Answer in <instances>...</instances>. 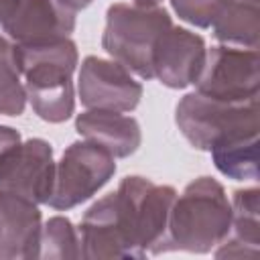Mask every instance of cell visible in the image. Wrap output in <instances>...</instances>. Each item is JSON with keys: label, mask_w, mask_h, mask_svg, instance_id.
<instances>
[{"label": "cell", "mask_w": 260, "mask_h": 260, "mask_svg": "<svg viewBox=\"0 0 260 260\" xmlns=\"http://www.w3.org/2000/svg\"><path fill=\"white\" fill-rule=\"evenodd\" d=\"M175 187L128 175L118 189L89 205L79 223V250L85 260L144 258L156 254L167 232Z\"/></svg>", "instance_id": "6da1fadb"}, {"label": "cell", "mask_w": 260, "mask_h": 260, "mask_svg": "<svg viewBox=\"0 0 260 260\" xmlns=\"http://www.w3.org/2000/svg\"><path fill=\"white\" fill-rule=\"evenodd\" d=\"M232 225V203L225 189L213 177L191 181L175 197L158 254L213 252Z\"/></svg>", "instance_id": "7a4b0ae2"}, {"label": "cell", "mask_w": 260, "mask_h": 260, "mask_svg": "<svg viewBox=\"0 0 260 260\" xmlns=\"http://www.w3.org/2000/svg\"><path fill=\"white\" fill-rule=\"evenodd\" d=\"M16 53L26 102L35 114L49 124L69 120L75 110L73 71L79 61L77 45L63 37L37 45H16Z\"/></svg>", "instance_id": "3957f363"}, {"label": "cell", "mask_w": 260, "mask_h": 260, "mask_svg": "<svg viewBox=\"0 0 260 260\" xmlns=\"http://www.w3.org/2000/svg\"><path fill=\"white\" fill-rule=\"evenodd\" d=\"M173 26L160 6L116 2L106 10L104 51L140 79H152V53L162 32Z\"/></svg>", "instance_id": "277c9868"}, {"label": "cell", "mask_w": 260, "mask_h": 260, "mask_svg": "<svg viewBox=\"0 0 260 260\" xmlns=\"http://www.w3.org/2000/svg\"><path fill=\"white\" fill-rule=\"evenodd\" d=\"M175 122L183 138L197 150H207L219 140L258 128V100L221 102L199 91L185 93L175 108Z\"/></svg>", "instance_id": "5b68a950"}, {"label": "cell", "mask_w": 260, "mask_h": 260, "mask_svg": "<svg viewBox=\"0 0 260 260\" xmlns=\"http://www.w3.org/2000/svg\"><path fill=\"white\" fill-rule=\"evenodd\" d=\"M116 173V158L89 140L71 142L59 162L47 205L59 211L73 209L91 199Z\"/></svg>", "instance_id": "8992f818"}, {"label": "cell", "mask_w": 260, "mask_h": 260, "mask_svg": "<svg viewBox=\"0 0 260 260\" xmlns=\"http://www.w3.org/2000/svg\"><path fill=\"white\" fill-rule=\"evenodd\" d=\"M195 91L221 102L258 100V51L232 45L207 49L203 67L195 79Z\"/></svg>", "instance_id": "52a82bcc"}, {"label": "cell", "mask_w": 260, "mask_h": 260, "mask_svg": "<svg viewBox=\"0 0 260 260\" xmlns=\"http://www.w3.org/2000/svg\"><path fill=\"white\" fill-rule=\"evenodd\" d=\"M55 179L53 146L43 138L20 140L0 152V191L47 203Z\"/></svg>", "instance_id": "ba28073f"}, {"label": "cell", "mask_w": 260, "mask_h": 260, "mask_svg": "<svg viewBox=\"0 0 260 260\" xmlns=\"http://www.w3.org/2000/svg\"><path fill=\"white\" fill-rule=\"evenodd\" d=\"M142 85L114 59L87 55L77 75V93L87 110L132 112L140 104Z\"/></svg>", "instance_id": "9c48e42d"}, {"label": "cell", "mask_w": 260, "mask_h": 260, "mask_svg": "<svg viewBox=\"0 0 260 260\" xmlns=\"http://www.w3.org/2000/svg\"><path fill=\"white\" fill-rule=\"evenodd\" d=\"M207 47L201 35L181 26H169L152 53V79L156 77L171 89H185L195 83Z\"/></svg>", "instance_id": "30bf717a"}, {"label": "cell", "mask_w": 260, "mask_h": 260, "mask_svg": "<svg viewBox=\"0 0 260 260\" xmlns=\"http://www.w3.org/2000/svg\"><path fill=\"white\" fill-rule=\"evenodd\" d=\"M14 45H37L69 37L75 30V12L57 0H16L2 22Z\"/></svg>", "instance_id": "8fae6325"}, {"label": "cell", "mask_w": 260, "mask_h": 260, "mask_svg": "<svg viewBox=\"0 0 260 260\" xmlns=\"http://www.w3.org/2000/svg\"><path fill=\"white\" fill-rule=\"evenodd\" d=\"M41 228L37 203L0 191V260L37 258Z\"/></svg>", "instance_id": "7c38bea8"}, {"label": "cell", "mask_w": 260, "mask_h": 260, "mask_svg": "<svg viewBox=\"0 0 260 260\" xmlns=\"http://www.w3.org/2000/svg\"><path fill=\"white\" fill-rule=\"evenodd\" d=\"M75 130L83 140H89L114 158L134 154L142 142V130L136 118L112 110H85L75 118Z\"/></svg>", "instance_id": "4fadbf2b"}, {"label": "cell", "mask_w": 260, "mask_h": 260, "mask_svg": "<svg viewBox=\"0 0 260 260\" xmlns=\"http://www.w3.org/2000/svg\"><path fill=\"white\" fill-rule=\"evenodd\" d=\"M232 225L223 242L213 250L215 258H256L260 248V191L236 189L232 195Z\"/></svg>", "instance_id": "5bb4252c"}, {"label": "cell", "mask_w": 260, "mask_h": 260, "mask_svg": "<svg viewBox=\"0 0 260 260\" xmlns=\"http://www.w3.org/2000/svg\"><path fill=\"white\" fill-rule=\"evenodd\" d=\"M260 2L221 0V8L211 24L213 37L232 47L258 49L260 35Z\"/></svg>", "instance_id": "9a60e30c"}, {"label": "cell", "mask_w": 260, "mask_h": 260, "mask_svg": "<svg viewBox=\"0 0 260 260\" xmlns=\"http://www.w3.org/2000/svg\"><path fill=\"white\" fill-rule=\"evenodd\" d=\"M215 169L234 181L258 179V128L236 132L209 148Z\"/></svg>", "instance_id": "2e32d148"}, {"label": "cell", "mask_w": 260, "mask_h": 260, "mask_svg": "<svg viewBox=\"0 0 260 260\" xmlns=\"http://www.w3.org/2000/svg\"><path fill=\"white\" fill-rule=\"evenodd\" d=\"M26 108V91L16 45L0 35V114L20 116Z\"/></svg>", "instance_id": "e0dca14e"}, {"label": "cell", "mask_w": 260, "mask_h": 260, "mask_svg": "<svg viewBox=\"0 0 260 260\" xmlns=\"http://www.w3.org/2000/svg\"><path fill=\"white\" fill-rule=\"evenodd\" d=\"M37 258H49V260L81 258L79 234L67 217L53 215L43 223Z\"/></svg>", "instance_id": "ac0fdd59"}, {"label": "cell", "mask_w": 260, "mask_h": 260, "mask_svg": "<svg viewBox=\"0 0 260 260\" xmlns=\"http://www.w3.org/2000/svg\"><path fill=\"white\" fill-rule=\"evenodd\" d=\"M177 16L197 28H209L221 8V0H171Z\"/></svg>", "instance_id": "d6986e66"}, {"label": "cell", "mask_w": 260, "mask_h": 260, "mask_svg": "<svg viewBox=\"0 0 260 260\" xmlns=\"http://www.w3.org/2000/svg\"><path fill=\"white\" fill-rule=\"evenodd\" d=\"M16 142H20V134H18V130L0 124V152L6 150L8 146L16 144Z\"/></svg>", "instance_id": "ffe728a7"}, {"label": "cell", "mask_w": 260, "mask_h": 260, "mask_svg": "<svg viewBox=\"0 0 260 260\" xmlns=\"http://www.w3.org/2000/svg\"><path fill=\"white\" fill-rule=\"evenodd\" d=\"M61 6H65V8H69V10H73V12H77V10H83V8H87L89 4H91V0H57Z\"/></svg>", "instance_id": "44dd1931"}, {"label": "cell", "mask_w": 260, "mask_h": 260, "mask_svg": "<svg viewBox=\"0 0 260 260\" xmlns=\"http://www.w3.org/2000/svg\"><path fill=\"white\" fill-rule=\"evenodd\" d=\"M14 2H16V0H0V24H2V22H4V18L8 16V12L12 10Z\"/></svg>", "instance_id": "7402d4cb"}, {"label": "cell", "mask_w": 260, "mask_h": 260, "mask_svg": "<svg viewBox=\"0 0 260 260\" xmlns=\"http://www.w3.org/2000/svg\"><path fill=\"white\" fill-rule=\"evenodd\" d=\"M162 0H132V4H140V6H158Z\"/></svg>", "instance_id": "603a6c76"}, {"label": "cell", "mask_w": 260, "mask_h": 260, "mask_svg": "<svg viewBox=\"0 0 260 260\" xmlns=\"http://www.w3.org/2000/svg\"><path fill=\"white\" fill-rule=\"evenodd\" d=\"M250 2H260V0H250Z\"/></svg>", "instance_id": "cb8c5ba5"}]
</instances>
